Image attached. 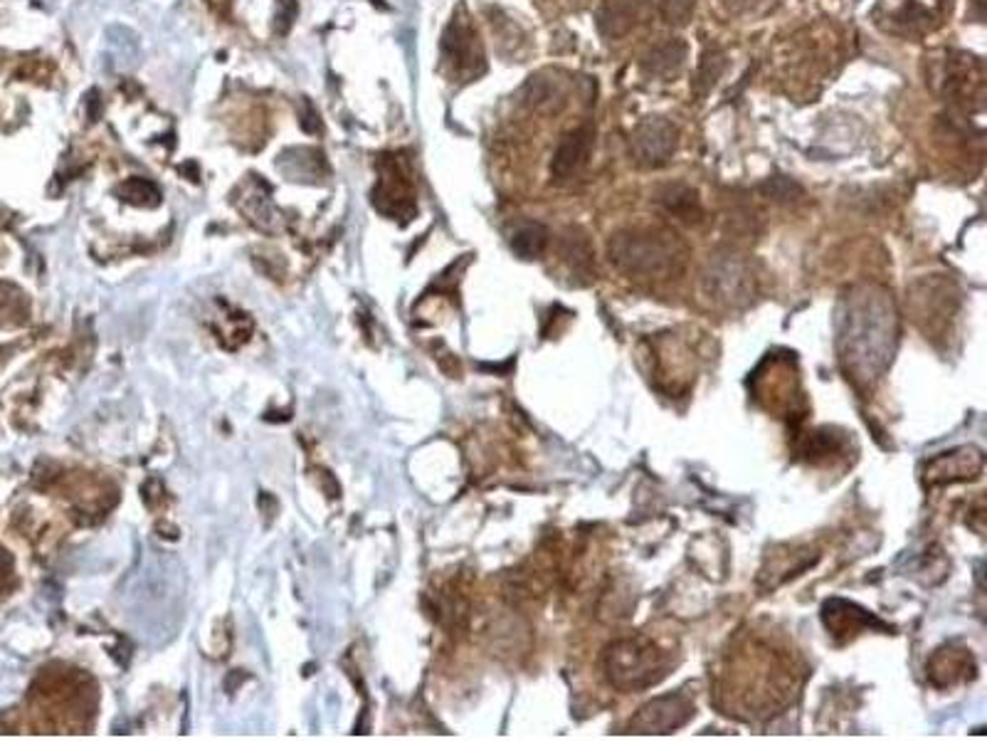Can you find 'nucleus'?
I'll use <instances>...</instances> for the list:
<instances>
[{"mask_svg":"<svg viewBox=\"0 0 987 741\" xmlns=\"http://www.w3.org/2000/svg\"><path fill=\"white\" fill-rule=\"evenodd\" d=\"M610 262L632 280L662 282L684 270L686 248L664 228H630L608 242Z\"/></svg>","mask_w":987,"mask_h":741,"instance_id":"obj_1","label":"nucleus"},{"mask_svg":"<svg viewBox=\"0 0 987 741\" xmlns=\"http://www.w3.org/2000/svg\"><path fill=\"white\" fill-rule=\"evenodd\" d=\"M602 670L620 692H640L660 685L670 670V655L644 635L615 640L605 648Z\"/></svg>","mask_w":987,"mask_h":741,"instance_id":"obj_2","label":"nucleus"},{"mask_svg":"<svg viewBox=\"0 0 987 741\" xmlns=\"http://www.w3.org/2000/svg\"><path fill=\"white\" fill-rule=\"evenodd\" d=\"M694 717V702L686 695L674 692L647 702L632 717V734H672Z\"/></svg>","mask_w":987,"mask_h":741,"instance_id":"obj_3","label":"nucleus"},{"mask_svg":"<svg viewBox=\"0 0 987 741\" xmlns=\"http://www.w3.org/2000/svg\"><path fill=\"white\" fill-rule=\"evenodd\" d=\"M676 146V129L674 126L654 116L637 126L632 134V152L637 161L644 166H662L672 158Z\"/></svg>","mask_w":987,"mask_h":741,"instance_id":"obj_4","label":"nucleus"},{"mask_svg":"<svg viewBox=\"0 0 987 741\" xmlns=\"http://www.w3.org/2000/svg\"><path fill=\"white\" fill-rule=\"evenodd\" d=\"M444 58H448L450 65H454L458 72L464 74H480L484 67L482 60V48L476 42V33L472 30V25L466 20L454 18L448 33H444Z\"/></svg>","mask_w":987,"mask_h":741,"instance_id":"obj_5","label":"nucleus"},{"mask_svg":"<svg viewBox=\"0 0 987 741\" xmlns=\"http://www.w3.org/2000/svg\"><path fill=\"white\" fill-rule=\"evenodd\" d=\"M928 670V680L946 690V687H955L960 682L973 680L978 675V665H975V658L970 650L965 648H955V645H946V648L936 650V655L928 660L926 665Z\"/></svg>","mask_w":987,"mask_h":741,"instance_id":"obj_6","label":"nucleus"},{"mask_svg":"<svg viewBox=\"0 0 987 741\" xmlns=\"http://www.w3.org/2000/svg\"><path fill=\"white\" fill-rule=\"evenodd\" d=\"M822 620H825V628L830 630L834 638H840V640L854 638V635H859L867 628H882V630H886L884 623L879 620L876 616H872V613L864 610V608H859L857 603H849V601H842V598H832V601L825 603Z\"/></svg>","mask_w":987,"mask_h":741,"instance_id":"obj_7","label":"nucleus"},{"mask_svg":"<svg viewBox=\"0 0 987 741\" xmlns=\"http://www.w3.org/2000/svg\"><path fill=\"white\" fill-rule=\"evenodd\" d=\"M983 472V455L975 448H960L953 452H943L941 458L931 460L926 468V482L933 484H951L980 478Z\"/></svg>","mask_w":987,"mask_h":741,"instance_id":"obj_8","label":"nucleus"},{"mask_svg":"<svg viewBox=\"0 0 987 741\" xmlns=\"http://www.w3.org/2000/svg\"><path fill=\"white\" fill-rule=\"evenodd\" d=\"M590 148H592L590 126H578V129L568 132L556 148L554 161H550V176H554L556 181H570L573 176H578L582 168H586Z\"/></svg>","mask_w":987,"mask_h":741,"instance_id":"obj_9","label":"nucleus"},{"mask_svg":"<svg viewBox=\"0 0 987 741\" xmlns=\"http://www.w3.org/2000/svg\"><path fill=\"white\" fill-rule=\"evenodd\" d=\"M650 10V0H608L598 15V28L605 38H622L642 23Z\"/></svg>","mask_w":987,"mask_h":741,"instance_id":"obj_10","label":"nucleus"},{"mask_svg":"<svg viewBox=\"0 0 987 741\" xmlns=\"http://www.w3.org/2000/svg\"><path fill=\"white\" fill-rule=\"evenodd\" d=\"M560 260H564L566 268L573 274V284H576V278H580V284H588L590 280H596V262H592V250L590 242L586 240V236H580L578 230L568 232L564 238V246H560Z\"/></svg>","mask_w":987,"mask_h":741,"instance_id":"obj_11","label":"nucleus"},{"mask_svg":"<svg viewBox=\"0 0 987 741\" xmlns=\"http://www.w3.org/2000/svg\"><path fill=\"white\" fill-rule=\"evenodd\" d=\"M686 60V45L679 40H666L664 45H657L644 62V70L657 77H674L682 70Z\"/></svg>","mask_w":987,"mask_h":741,"instance_id":"obj_12","label":"nucleus"},{"mask_svg":"<svg viewBox=\"0 0 987 741\" xmlns=\"http://www.w3.org/2000/svg\"><path fill=\"white\" fill-rule=\"evenodd\" d=\"M546 246H548V230L544 226H538V222H526V226L518 228L512 236V250L524 260L538 258L540 252L546 250Z\"/></svg>","mask_w":987,"mask_h":741,"instance_id":"obj_13","label":"nucleus"},{"mask_svg":"<svg viewBox=\"0 0 987 741\" xmlns=\"http://www.w3.org/2000/svg\"><path fill=\"white\" fill-rule=\"evenodd\" d=\"M662 203L666 210H670V213L684 218V220H699V216H702V206H699L696 194L689 188H682V186L666 188V194L662 196Z\"/></svg>","mask_w":987,"mask_h":741,"instance_id":"obj_14","label":"nucleus"},{"mask_svg":"<svg viewBox=\"0 0 987 741\" xmlns=\"http://www.w3.org/2000/svg\"><path fill=\"white\" fill-rule=\"evenodd\" d=\"M721 72H724V55L716 50L706 52L702 60V67H699V74H696V90L704 94L708 87H714V82L718 80Z\"/></svg>","mask_w":987,"mask_h":741,"instance_id":"obj_15","label":"nucleus"},{"mask_svg":"<svg viewBox=\"0 0 987 741\" xmlns=\"http://www.w3.org/2000/svg\"><path fill=\"white\" fill-rule=\"evenodd\" d=\"M694 0H664L662 13L670 23H686L689 13H692Z\"/></svg>","mask_w":987,"mask_h":741,"instance_id":"obj_16","label":"nucleus"}]
</instances>
